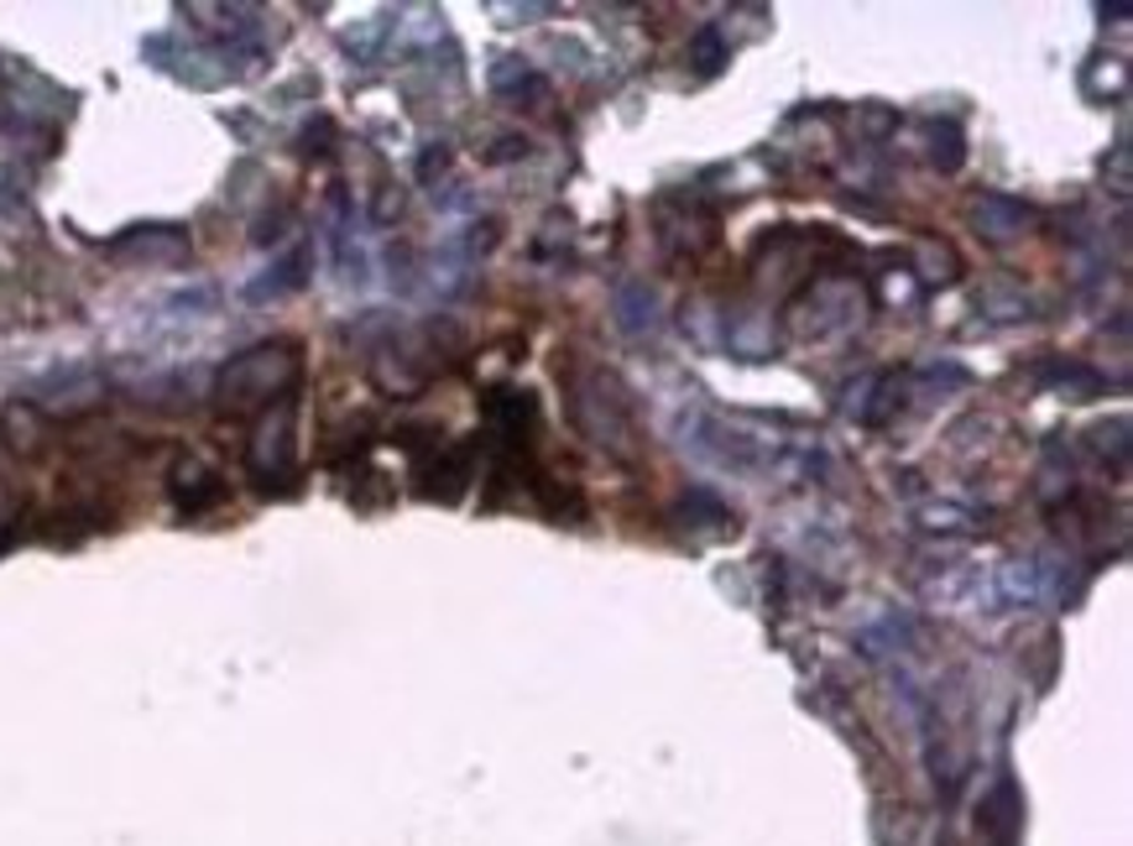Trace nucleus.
<instances>
[{"label":"nucleus","instance_id":"f257e3e1","mask_svg":"<svg viewBox=\"0 0 1133 846\" xmlns=\"http://www.w3.org/2000/svg\"><path fill=\"white\" fill-rule=\"evenodd\" d=\"M298 371H303V355H298V345H288V340H277V345H251L219 371L215 392H219V403L225 407L272 403V398H282V392L298 382Z\"/></svg>","mask_w":1133,"mask_h":846},{"label":"nucleus","instance_id":"f03ea898","mask_svg":"<svg viewBox=\"0 0 1133 846\" xmlns=\"http://www.w3.org/2000/svg\"><path fill=\"white\" fill-rule=\"evenodd\" d=\"M292 403L272 407L251 440V471L256 476H288L292 471Z\"/></svg>","mask_w":1133,"mask_h":846}]
</instances>
